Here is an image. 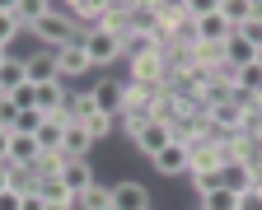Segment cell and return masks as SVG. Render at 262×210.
I'll list each match as a JSON object with an SVG mask.
<instances>
[{
	"instance_id": "obj_1",
	"label": "cell",
	"mask_w": 262,
	"mask_h": 210,
	"mask_svg": "<svg viewBox=\"0 0 262 210\" xmlns=\"http://www.w3.org/2000/svg\"><path fill=\"white\" fill-rule=\"evenodd\" d=\"M28 38L38 42V47H47V52H61V47H71V42H80L84 33L66 19V14H56V5L47 0V14L38 19V24H28Z\"/></svg>"
},
{
	"instance_id": "obj_2",
	"label": "cell",
	"mask_w": 262,
	"mask_h": 210,
	"mask_svg": "<svg viewBox=\"0 0 262 210\" xmlns=\"http://www.w3.org/2000/svg\"><path fill=\"white\" fill-rule=\"evenodd\" d=\"M84 52H89V65H117L122 61V38L113 28H89L84 33Z\"/></svg>"
},
{
	"instance_id": "obj_3",
	"label": "cell",
	"mask_w": 262,
	"mask_h": 210,
	"mask_svg": "<svg viewBox=\"0 0 262 210\" xmlns=\"http://www.w3.org/2000/svg\"><path fill=\"white\" fill-rule=\"evenodd\" d=\"M192 33H196V42H202V47H225L229 38H234V24H229L220 14V5H215L211 14H202V19L192 24Z\"/></svg>"
},
{
	"instance_id": "obj_4",
	"label": "cell",
	"mask_w": 262,
	"mask_h": 210,
	"mask_svg": "<svg viewBox=\"0 0 262 210\" xmlns=\"http://www.w3.org/2000/svg\"><path fill=\"white\" fill-rule=\"evenodd\" d=\"M126 65H131V84H169V56L164 52H145Z\"/></svg>"
},
{
	"instance_id": "obj_5",
	"label": "cell",
	"mask_w": 262,
	"mask_h": 210,
	"mask_svg": "<svg viewBox=\"0 0 262 210\" xmlns=\"http://www.w3.org/2000/svg\"><path fill=\"white\" fill-rule=\"evenodd\" d=\"M131 140H136V150H141L145 159H155L164 145H173V126H169V122H145Z\"/></svg>"
},
{
	"instance_id": "obj_6",
	"label": "cell",
	"mask_w": 262,
	"mask_h": 210,
	"mask_svg": "<svg viewBox=\"0 0 262 210\" xmlns=\"http://www.w3.org/2000/svg\"><path fill=\"white\" fill-rule=\"evenodd\" d=\"M126 84H131V80H126ZM126 84H117V80H98V84L89 89L103 117H122V108H126Z\"/></svg>"
},
{
	"instance_id": "obj_7",
	"label": "cell",
	"mask_w": 262,
	"mask_h": 210,
	"mask_svg": "<svg viewBox=\"0 0 262 210\" xmlns=\"http://www.w3.org/2000/svg\"><path fill=\"white\" fill-rule=\"evenodd\" d=\"M113 210H150V192H145V182L122 178V182L113 187Z\"/></svg>"
},
{
	"instance_id": "obj_8",
	"label": "cell",
	"mask_w": 262,
	"mask_h": 210,
	"mask_svg": "<svg viewBox=\"0 0 262 210\" xmlns=\"http://www.w3.org/2000/svg\"><path fill=\"white\" fill-rule=\"evenodd\" d=\"M61 182H66V192H71V196H84V192L98 182V178H94V164H89V159H66Z\"/></svg>"
},
{
	"instance_id": "obj_9",
	"label": "cell",
	"mask_w": 262,
	"mask_h": 210,
	"mask_svg": "<svg viewBox=\"0 0 262 210\" xmlns=\"http://www.w3.org/2000/svg\"><path fill=\"white\" fill-rule=\"evenodd\" d=\"M150 168L164 173V178H187V145H178V140H173V145H164L150 159Z\"/></svg>"
},
{
	"instance_id": "obj_10",
	"label": "cell",
	"mask_w": 262,
	"mask_h": 210,
	"mask_svg": "<svg viewBox=\"0 0 262 210\" xmlns=\"http://www.w3.org/2000/svg\"><path fill=\"white\" fill-rule=\"evenodd\" d=\"M24 61H28V80H33V84H56V80H61V70H56V52L38 47V52H28Z\"/></svg>"
},
{
	"instance_id": "obj_11",
	"label": "cell",
	"mask_w": 262,
	"mask_h": 210,
	"mask_svg": "<svg viewBox=\"0 0 262 210\" xmlns=\"http://www.w3.org/2000/svg\"><path fill=\"white\" fill-rule=\"evenodd\" d=\"M56 70H61V80H71V75H84V70H94V65H89V52H84V38L56 52Z\"/></svg>"
},
{
	"instance_id": "obj_12",
	"label": "cell",
	"mask_w": 262,
	"mask_h": 210,
	"mask_svg": "<svg viewBox=\"0 0 262 210\" xmlns=\"http://www.w3.org/2000/svg\"><path fill=\"white\" fill-rule=\"evenodd\" d=\"M89 150H94V135H89V126H80V122H66L61 154H66V159H89Z\"/></svg>"
},
{
	"instance_id": "obj_13",
	"label": "cell",
	"mask_w": 262,
	"mask_h": 210,
	"mask_svg": "<svg viewBox=\"0 0 262 210\" xmlns=\"http://www.w3.org/2000/svg\"><path fill=\"white\" fill-rule=\"evenodd\" d=\"M42 150H38V135H24V131H10V159L5 164H33L38 168Z\"/></svg>"
},
{
	"instance_id": "obj_14",
	"label": "cell",
	"mask_w": 262,
	"mask_h": 210,
	"mask_svg": "<svg viewBox=\"0 0 262 210\" xmlns=\"http://www.w3.org/2000/svg\"><path fill=\"white\" fill-rule=\"evenodd\" d=\"M24 84H33V80H28V61L10 52V56H5V65H0V89L14 94V89H24Z\"/></svg>"
},
{
	"instance_id": "obj_15",
	"label": "cell",
	"mask_w": 262,
	"mask_h": 210,
	"mask_svg": "<svg viewBox=\"0 0 262 210\" xmlns=\"http://www.w3.org/2000/svg\"><path fill=\"white\" fill-rule=\"evenodd\" d=\"M98 117V103H94V94L84 89V94H75L71 89V103H66V122H80V126H89Z\"/></svg>"
},
{
	"instance_id": "obj_16",
	"label": "cell",
	"mask_w": 262,
	"mask_h": 210,
	"mask_svg": "<svg viewBox=\"0 0 262 210\" xmlns=\"http://www.w3.org/2000/svg\"><path fill=\"white\" fill-rule=\"evenodd\" d=\"M38 182H42V173L33 168V164H10V192L33 196V192H38Z\"/></svg>"
},
{
	"instance_id": "obj_17",
	"label": "cell",
	"mask_w": 262,
	"mask_h": 210,
	"mask_svg": "<svg viewBox=\"0 0 262 210\" xmlns=\"http://www.w3.org/2000/svg\"><path fill=\"white\" fill-rule=\"evenodd\" d=\"M253 182H257V173H253L248 164H239V159H229V164H225V187L234 192V196H244Z\"/></svg>"
},
{
	"instance_id": "obj_18",
	"label": "cell",
	"mask_w": 262,
	"mask_h": 210,
	"mask_svg": "<svg viewBox=\"0 0 262 210\" xmlns=\"http://www.w3.org/2000/svg\"><path fill=\"white\" fill-rule=\"evenodd\" d=\"M75 210H113V187L94 182L84 196H75Z\"/></svg>"
},
{
	"instance_id": "obj_19",
	"label": "cell",
	"mask_w": 262,
	"mask_h": 210,
	"mask_svg": "<svg viewBox=\"0 0 262 210\" xmlns=\"http://www.w3.org/2000/svg\"><path fill=\"white\" fill-rule=\"evenodd\" d=\"M225 61H229V65H234V70H244L248 61H257V52H253V47H248V42L239 38V33H234V38H229V42H225Z\"/></svg>"
},
{
	"instance_id": "obj_20",
	"label": "cell",
	"mask_w": 262,
	"mask_h": 210,
	"mask_svg": "<svg viewBox=\"0 0 262 210\" xmlns=\"http://www.w3.org/2000/svg\"><path fill=\"white\" fill-rule=\"evenodd\" d=\"M220 14L239 28L244 19H253V14H257V0H220Z\"/></svg>"
},
{
	"instance_id": "obj_21",
	"label": "cell",
	"mask_w": 262,
	"mask_h": 210,
	"mask_svg": "<svg viewBox=\"0 0 262 210\" xmlns=\"http://www.w3.org/2000/svg\"><path fill=\"white\" fill-rule=\"evenodd\" d=\"M196 210H239V196L229 192V187H220V192H211V196L196 201Z\"/></svg>"
},
{
	"instance_id": "obj_22",
	"label": "cell",
	"mask_w": 262,
	"mask_h": 210,
	"mask_svg": "<svg viewBox=\"0 0 262 210\" xmlns=\"http://www.w3.org/2000/svg\"><path fill=\"white\" fill-rule=\"evenodd\" d=\"M19 33H24V24L14 19V10H10V5H0V47L10 52V42L19 38Z\"/></svg>"
},
{
	"instance_id": "obj_23",
	"label": "cell",
	"mask_w": 262,
	"mask_h": 210,
	"mask_svg": "<svg viewBox=\"0 0 262 210\" xmlns=\"http://www.w3.org/2000/svg\"><path fill=\"white\" fill-rule=\"evenodd\" d=\"M38 196H42L47 205H56V201H75L71 192H66V182H61V178H42V182H38Z\"/></svg>"
},
{
	"instance_id": "obj_24",
	"label": "cell",
	"mask_w": 262,
	"mask_h": 210,
	"mask_svg": "<svg viewBox=\"0 0 262 210\" xmlns=\"http://www.w3.org/2000/svg\"><path fill=\"white\" fill-rule=\"evenodd\" d=\"M234 33H239V38H244V42H248L253 52H262V19H257V14H253V19H244V24L234 28Z\"/></svg>"
},
{
	"instance_id": "obj_25",
	"label": "cell",
	"mask_w": 262,
	"mask_h": 210,
	"mask_svg": "<svg viewBox=\"0 0 262 210\" xmlns=\"http://www.w3.org/2000/svg\"><path fill=\"white\" fill-rule=\"evenodd\" d=\"M10 98H14L19 112H33V108H38V84H24V89H14Z\"/></svg>"
},
{
	"instance_id": "obj_26",
	"label": "cell",
	"mask_w": 262,
	"mask_h": 210,
	"mask_svg": "<svg viewBox=\"0 0 262 210\" xmlns=\"http://www.w3.org/2000/svg\"><path fill=\"white\" fill-rule=\"evenodd\" d=\"M117 131V117H103V112H98L94 122H89V135H94V145H98V140H108Z\"/></svg>"
},
{
	"instance_id": "obj_27",
	"label": "cell",
	"mask_w": 262,
	"mask_h": 210,
	"mask_svg": "<svg viewBox=\"0 0 262 210\" xmlns=\"http://www.w3.org/2000/svg\"><path fill=\"white\" fill-rule=\"evenodd\" d=\"M14 122H19L14 98H10V94H0V126H5V131H14Z\"/></svg>"
},
{
	"instance_id": "obj_28",
	"label": "cell",
	"mask_w": 262,
	"mask_h": 210,
	"mask_svg": "<svg viewBox=\"0 0 262 210\" xmlns=\"http://www.w3.org/2000/svg\"><path fill=\"white\" fill-rule=\"evenodd\" d=\"M239 210H262V182H253V187L239 196Z\"/></svg>"
},
{
	"instance_id": "obj_29",
	"label": "cell",
	"mask_w": 262,
	"mask_h": 210,
	"mask_svg": "<svg viewBox=\"0 0 262 210\" xmlns=\"http://www.w3.org/2000/svg\"><path fill=\"white\" fill-rule=\"evenodd\" d=\"M0 210H24V196L19 192H0Z\"/></svg>"
},
{
	"instance_id": "obj_30",
	"label": "cell",
	"mask_w": 262,
	"mask_h": 210,
	"mask_svg": "<svg viewBox=\"0 0 262 210\" xmlns=\"http://www.w3.org/2000/svg\"><path fill=\"white\" fill-rule=\"evenodd\" d=\"M5 159H10V131L0 126V164H5Z\"/></svg>"
},
{
	"instance_id": "obj_31",
	"label": "cell",
	"mask_w": 262,
	"mask_h": 210,
	"mask_svg": "<svg viewBox=\"0 0 262 210\" xmlns=\"http://www.w3.org/2000/svg\"><path fill=\"white\" fill-rule=\"evenodd\" d=\"M0 192H10V164H0Z\"/></svg>"
},
{
	"instance_id": "obj_32",
	"label": "cell",
	"mask_w": 262,
	"mask_h": 210,
	"mask_svg": "<svg viewBox=\"0 0 262 210\" xmlns=\"http://www.w3.org/2000/svg\"><path fill=\"white\" fill-rule=\"evenodd\" d=\"M47 210H75V201H56V205H47Z\"/></svg>"
},
{
	"instance_id": "obj_33",
	"label": "cell",
	"mask_w": 262,
	"mask_h": 210,
	"mask_svg": "<svg viewBox=\"0 0 262 210\" xmlns=\"http://www.w3.org/2000/svg\"><path fill=\"white\" fill-rule=\"evenodd\" d=\"M257 19H262V0H257Z\"/></svg>"
},
{
	"instance_id": "obj_34",
	"label": "cell",
	"mask_w": 262,
	"mask_h": 210,
	"mask_svg": "<svg viewBox=\"0 0 262 210\" xmlns=\"http://www.w3.org/2000/svg\"><path fill=\"white\" fill-rule=\"evenodd\" d=\"M257 61H262V52H257Z\"/></svg>"
}]
</instances>
